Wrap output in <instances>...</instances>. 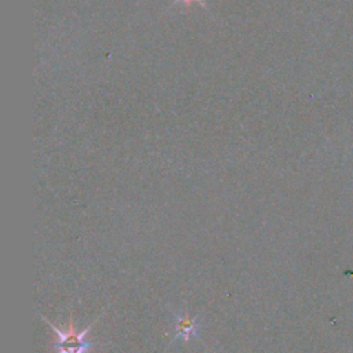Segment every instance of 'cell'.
<instances>
[{
	"label": "cell",
	"instance_id": "7a4b0ae2",
	"mask_svg": "<svg viewBox=\"0 0 353 353\" xmlns=\"http://www.w3.org/2000/svg\"><path fill=\"white\" fill-rule=\"evenodd\" d=\"M199 334V323L197 319L183 316L178 317L175 324V339H183L189 341L192 336H196Z\"/></svg>",
	"mask_w": 353,
	"mask_h": 353
},
{
	"label": "cell",
	"instance_id": "6da1fadb",
	"mask_svg": "<svg viewBox=\"0 0 353 353\" xmlns=\"http://www.w3.org/2000/svg\"><path fill=\"white\" fill-rule=\"evenodd\" d=\"M99 319V317H98ZM98 319L90 324L87 328H84L83 331L77 332L73 317H70L69 324H68V330L66 331H61L59 328H57L52 323H50L46 317L44 320L48 323V325L54 330V332L58 335V339L55 342V347L58 349V353H85L90 347L91 343L85 341L87 334L91 331L92 325L98 321Z\"/></svg>",
	"mask_w": 353,
	"mask_h": 353
},
{
	"label": "cell",
	"instance_id": "3957f363",
	"mask_svg": "<svg viewBox=\"0 0 353 353\" xmlns=\"http://www.w3.org/2000/svg\"><path fill=\"white\" fill-rule=\"evenodd\" d=\"M182 1H186V3H189V1H201L203 3V0H182Z\"/></svg>",
	"mask_w": 353,
	"mask_h": 353
}]
</instances>
